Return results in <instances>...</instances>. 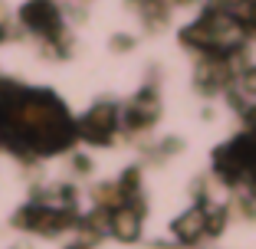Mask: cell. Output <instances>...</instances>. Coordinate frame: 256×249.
Returning <instances> with one entry per match:
<instances>
[{
	"label": "cell",
	"instance_id": "obj_1",
	"mask_svg": "<svg viewBox=\"0 0 256 249\" xmlns=\"http://www.w3.org/2000/svg\"><path fill=\"white\" fill-rule=\"evenodd\" d=\"M23 23H26L33 33H40L43 39H62L60 10H56L50 0H33V3H26V10H23Z\"/></svg>",
	"mask_w": 256,
	"mask_h": 249
},
{
	"label": "cell",
	"instance_id": "obj_2",
	"mask_svg": "<svg viewBox=\"0 0 256 249\" xmlns=\"http://www.w3.org/2000/svg\"><path fill=\"white\" fill-rule=\"evenodd\" d=\"M115 125H118L115 108L112 105H96L82 118L79 131H82V138H89V141H108V138H112V131H115Z\"/></svg>",
	"mask_w": 256,
	"mask_h": 249
},
{
	"label": "cell",
	"instance_id": "obj_3",
	"mask_svg": "<svg viewBox=\"0 0 256 249\" xmlns=\"http://www.w3.org/2000/svg\"><path fill=\"white\" fill-rule=\"evenodd\" d=\"M154 118H158V95H151V92H142V95L125 108V125L132 131L148 128Z\"/></svg>",
	"mask_w": 256,
	"mask_h": 249
},
{
	"label": "cell",
	"instance_id": "obj_4",
	"mask_svg": "<svg viewBox=\"0 0 256 249\" xmlns=\"http://www.w3.org/2000/svg\"><path fill=\"white\" fill-rule=\"evenodd\" d=\"M246 89H250V95H256V69L246 72Z\"/></svg>",
	"mask_w": 256,
	"mask_h": 249
},
{
	"label": "cell",
	"instance_id": "obj_5",
	"mask_svg": "<svg viewBox=\"0 0 256 249\" xmlns=\"http://www.w3.org/2000/svg\"><path fill=\"white\" fill-rule=\"evenodd\" d=\"M0 23H7V7H4V0H0Z\"/></svg>",
	"mask_w": 256,
	"mask_h": 249
}]
</instances>
